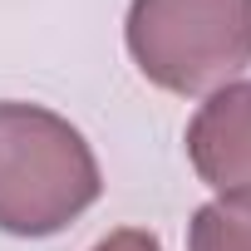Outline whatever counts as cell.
<instances>
[{
    "label": "cell",
    "mask_w": 251,
    "mask_h": 251,
    "mask_svg": "<svg viewBox=\"0 0 251 251\" xmlns=\"http://www.w3.org/2000/svg\"><path fill=\"white\" fill-rule=\"evenodd\" d=\"M187 163L217 197L251 192V79H236L197 103L187 123Z\"/></svg>",
    "instance_id": "3957f363"
},
{
    "label": "cell",
    "mask_w": 251,
    "mask_h": 251,
    "mask_svg": "<svg viewBox=\"0 0 251 251\" xmlns=\"http://www.w3.org/2000/svg\"><path fill=\"white\" fill-rule=\"evenodd\" d=\"M94 251H163V241H158L153 231H143V226H118V231H108Z\"/></svg>",
    "instance_id": "5b68a950"
},
{
    "label": "cell",
    "mask_w": 251,
    "mask_h": 251,
    "mask_svg": "<svg viewBox=\"0 0 251 251\" xmlns=\"http://www.w3.org/2000/svg\"><path fill=\"white\" fill-rule=\"evenodd\" d=\"M103 192L89 138L54 108L0 103V231L54 236Z\"/></svg>",
    "instance_id": "6da1fadb"
},
{
    "label": "cell",
    "mask_w": 251,
    "mask_h": 251,
    "mask_svg": "<svg viewBox=\"0 0 251 251\" xmlns=\"http://www.w3.org/2000/svg\"><path fill=\"white\" fill-rule=\"evenodd\" d=\"M187 251H251V192H222L187 222Z\"/></svg>",
    "instance_id": "277c9868"
},
{
    "label": "cell",
    "mask_w": 251,
    "mask_h": 251,
    "mask_svg": "<svg viewBox=\"0 0 251 251\" xmlns=\"http://www.w3.org/2000/svg\"><path fill=\"white\" fill-rule=\"evenodd\" d=\"M123 45L148 84L217 94L251 69V0H133Z\"/></svg>",
    "instance_id": "7a4b0ae2"
}]
</instances>
